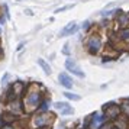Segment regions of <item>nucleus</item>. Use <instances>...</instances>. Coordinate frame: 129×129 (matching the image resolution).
I'll return each mask as SVG.
<instances>
[{"instance_id":"f257e3e1","label":"nucleus","mask_w":129,"mask_h":129,"mask_svg":"<svg viewBox=\"0 0 129 129\" xmlns=\"http://www.w3.org/2000/svg\"><path fill=\"white\" fill-rule=\"evenodd\" d=\"M45 97V87L39 83H30L26 87L22 102H23V109L26 115H34L38 112L41 102Z\"/></svg>"},{"instance_id":"f03ea898","label":"nucleus","mask_w":129,"mask_h":129,"mask_svg":"<svg viewBox=\"0 0 129 129\" xmlns=\"http://www.w3.org/2000/svg\"><path fill=\"white\" fill-rule=\"evenodd\" d=\"M84 48L91 57L100 55L105 49V44H103V38L100 36L99 32H90L87 38L84 39Z\"/></svg>"},{"instance_id":"7ed1b4c3","label":"nucleus","mask_w":129,"mask_h":129,"mask_svg":"<svg viewBox=\"0 0 129 129\" xmlns=\"http://www.w3.org/2000/svg\"><path fill=\"white\" fill-rule=\"evenodd\" d=\"M55 122V115L51 112H38L32 115L30 119V126L32 129H39V128H45V126H52Z\"/></svg>"},{"instance_id":"20e7f679","label":"nucleus","mask_w":129,"mask_h":129,"mask_svg":"<svg viewBox=\"0 0 129 129\" xmlns=\"http://www.w3.org/2000/svg\"><path fill=\"white\" fill-rule=\"evenodd\" d=\"M102 112H103V115L106 116V119L110 120V122H115L117 117L122 115L120 113V106H119V103H115V102L105 103V105L102 106Z\"/></svg>"},{"instance_id":"39448f33","label":"nucleus","mask_w":129,"mask_h":129,"mask_svg":"<svg viewBox=\"0 0 129 129\" xmlns=\"http://www.w3.org/2000/svg\"><path fill=\"white\" fill-rule=\"evenodd\" d=\"M107 122V119H106V116L103 115V112H94V113H91L90 116L86 119V122H84V126L88 129H100L102 126H103V123Z\"/></svg>"},{"instance_id":"423d86ee","label":"nucleus","mask_w":129,"mask_h":129,"mask_svg":"<svg viewBox=\"0 0 129 129\" xmlns=\"http://www.w3.org/2000/svg\"><path fill=\"white\" fill-rule=\"evenodd\" d=\"M6 110L16 115V116H20L25 113L23 109V102H22V97H13V99L7 100L6 102Z\"/></svg>"},{"instance_id":"0eeeda50","label":"nucleus","mask_w":129,"mask_h":129,"mask_svg":"<svg viewBox=\"0 0 129 129\" xmlns=\"http://www.w3.org/2000/svg\"><path fill=\"white\" fill-rule=\"evenodd\" d=\"M65 70L68 71V73H71V74H74L76 77H78V78H84L86 77L84 71L78 67V64H77L74 59H71V58L65 59Z\"/></svg>"},{"instance_id":"6e6552de","label":"nucleus","mask_w":129,"mask_h":129,"mask_svg":"<svg viewBox=\"0 0 129 129\" xmlns=\"http://www.w3.org/2000/svg\"><path fill=\"white\" fill-rule=\"evenodd\" d=\"M54 109L58 110L61 116H68V115H73L74 113V109L67 102H55L54 103Z\"/></svg>"},{"instance_id":"1a4fd4ad","label":"nucleus","mask_w":129,"mask_h":129,"mask_svg":"<svg viewBox=\"0 0 129 129\" xmlns=\"http://www.w3.org/2000/svg\"><path fill=\"white\" fill-rule=\"evenodd\" d=\"M115 25L116 28H129V12H120L115 16Z\"/></svg>"},{"instance_id":"9d476101","label":"nucleus","mask_w":129,"mask_h":129,"mask_svg":"<svg viewBox=\"0 0 129 129\" xmlns=\"http://www.w3.org/2000/svg\"><path fill=\"white\" fill-rule=\"evenodd\" d=\"M77 29H78V25H77V22L71 20V22H68V23H67L64 28L61 29V32H59V38H64V36L73 35V34H76V32H77Z\"/></svg>"},{"instance_id":"9b49d317","label":"nucleus","mask_w":129,"mask_h":129,"mask_svg":"<svg viewBox=\"0 0 129 129\" xmlns=\"http://www.w3.org/2000/svg\"><path fill=\"white\" fill-rule=\"evenodd\" d=\"M58 81H59V84H61L64 88H67V90H71L73 86H74L73 78H71L67 73H59L58 74Z\"/></svg>"},{"instance_id":"f8f14e48","label":"nucleus","mask_w":129,"mask_h":129,"mask_svg":"<svg viewBox=\"0 0 129 129\" xmlns=\"http://www.w3.org/2000/svg\"><path fill=\"white\" fill-rule=\"evenodd\" d=\"M18 120H19V116H16V115H13V113L7 110H5L0 115V122L2 123H16Z\"/></svg>"},{"instance_id":"ddd939ff","label":"nucleus","mask_w":129,"mask_h":129,"mask_svg":"<svg viewBox=\"0 0 129 129\" xmlns=\"http://www.w3.org/2000/svg\"><path fill=\"white\" fill-rule=\"evenodd\" d=\"M116 35L119 38V41L122 42L123 45L129 44V28H117Z\"/></svg>"},{"instance_id":"4468645a","label":"nucleus","mask_w":129,"mask_h":129,"mask_svg":"<svg viewBox=\"0 0 129 129\" xmlns=\"http://www.w3.org/2000/svg\"><path fill=\"white\" fill-rule=\"evenodd\" d=\"M113 125H115L117 129H129V117L120 115V116L113 122Z\"/></svg>"},{"instance_id":"2eb2a0df","label":"nucleus","mask_w":129,"mask_h":129,"mask_svg":"<svg viewBox=\"0 0 129 129\" xmlns=\"http://www.w3.org/2000/svg\"><path fill=\"white\" fill-rule=\"evenodd\" d=\"M119 106H120V113H122L123 116L129 117V97L120 100L119 102Z\"/></svg>"},{"instance_id":"dca6fc26","label":"nucleus","mask_w":129,"mask_h":129,"mask_svg":"<svg viewBox=\"0 0 129 129\" xmlns=\"http://www.w3.org/2000/svg\"><path fill=\"white\" fill-rule=\"evenodd\" d=\"M38 64H39V67L44 70V73H45L47 76H51V73H52V70H51V65L48 64L45 59H44V58H38Z\"/></svg>"},{"instance_id":"f3484780","label":"nucleus","mask_w":129,"mask_h":129,"mask_svg":"<svg viewBox=\"0 0 129 129\" xmlns=\"http://www.w3.org/2000/svg\"><path fill=\"white\" fill-rule=\"evenodd\" d=\"M49 107H51V99L45 96V97H44V100L41 102V105H39L38 112H48V110H49Z\"/></svg>"},{"instance_id":"a211bd4d","label":"nucleus","mask_w":129,"mask_h":129,"mask_svg":"<svg viewBox=\"0 0 129 129\" xmlns=\"http://www.w3.org/2000/svg\"><path fill=\"white\" fill-rule=\"evenodd\" d=\"M64 96H65V99H68L71 100V102H78V100H81V96H78V94L76 93H71V91H64Z\"/></svg>"},{"instance_id":"6ab92c4d","label":"nucleus","mask_w":129,"mask_h":129,"mask_svg":"<svg viewBox=\"0 0 129 129\" xmlns=\"http://www.w3.org/2000/svg\"><path fill=\"white\" fill-rule=\"evenodd\" d=\"M74 7V5L71 3V5H65V6L62 7H58V9H55V12L54 13H61V12H65V10H70V9H73Z\"/></svg>"},{"instance_id":"aec40b11","label":"nucleus","mask_w":129,"mask_h":129,"mask_svg":"<svg viewBox=\"0 0 129 129\" xmlns=\"http://www.w3.org/2000/svg\"><path fill=\"white\" fill-rule=\"evenodd\" d=\"M9 78H10V74L9 73H5L3 77H2V87H6L9 84Z\"/></svg>"},{"instance_id":"412c9836","label":"nucleus","mask_w":129,"mask_h":129,"mask_svg":"<svg viewBox=\"0 0 129 129\" xmlns=\"http://www.w3.org/2000/svg\"><path fill=\"white\" fill-rule=\"evenodd\" d=\"M0 129H19L16 126V123H2Z\"/></svg>"},{"instance_id":"4be33fe9","label":"nucleus","mask_w":129,"mask_h":129,"mask_svg":"<svg viewBox=\"0 0 129 129\" xmlns=\"http://www.w3.org/2000/svg\"><path fill=\"white\" fill-rule=\"evenodd\" d=\"M113 126H115V125H113V122H110V120H107V122H105V123H103V126H102L100 129H113Z\"/></svg>"},{"instance_id":"5701e85b","label":"nucleus","mask_w":129,"mask_h":129,"mask_svg":"<svg viewBox=\"0 0 129 129\" xmlns=\"http://www.w3.org/2000/svg\"><path fill=\"white\" fill-rule=\"evenodd\" d=\"M3 15L7 18V20L10 19V13H9V7H7V5H3Z\"/></svg>"},{"instance_id":"b1692460","label":"nucleus","mask_w":129,"mask_h":129,"mask_svg":"<svg viewBox=\"0 0 129 129\" xmlns=\"http://www.w3.org/2000/svg\"><path fill=\"white\" fill-rule=\"evenodd\" d=\"M90 28H91V23H90L88 20H86V22L81 25V29H83V30H88Z\"/></svg>"},{"instance_id":"393cba45","label":"nucleus","mask_w":129,"mask_h":129,"mask_svg":"<svg viewBox=\"0 0 129 129\" xmlns=\"http://www.w3.org/2000/svg\"><path fill=\"white\" fill-rule=\"evenodd\" d=\"M6 20H7V18L5 16V15H0V25H5Z\"/></svg>"},{"instance_id":"a878e982","label":"nucleus","mask_w":129,"mask_h":129,"mask_svg":"<svg viewBox=\"0 0 129 129\" xmlns=\"http://www.w3.org/2000/svg\"><path fill=\"white\" fill-rule=\"evenodd\" d=\"M62 52H64L65 55H68V44H65V45H64V49H62Z\"/></svg>"},{"instance_id":"bb28decb","label":"nucleus","mask_w":129,"mask_h":129,"mask_svg":"<svg viewBox=\"0 0 129 129\" xmlns=\"http://www.w3.org/2000/svg\"><path fill=\"white\" fill-rule=\"evenodd\" d=\"M25 13H26V15H29V16H32V15H34V12H32L30 9H26V10H25Z\"/></svg>"},{"instance_id":"cd10ccee","label":"nucleus","mask_w":129,"mask_h":129,"mask_svg":"<svg viewBox=\"0 0 129 129\" xmlns=\"http://www.w3.org/2000/svg\"><path fill=\"white\" fill-rule=\"evenodd\" d=\"M23 47H25V42H20V44L18 45V51H20V49H22Z\"/></svg>"},{"instance_id":"c85d7f7f","label":"nucleus","mask_w":129,"mask_h":129,"mask_svg":"<svg viewBox=\"0 0 129 129\" xmlns=\"http://www.w3.org/2000/svg\"><path fill=\"white\" fill-rule=\"evenodd\" d=\"M3 58V48H2V42H0V59Z\"/></svg>"},{"instance_id":"c756f323","label":"nucleus","mask_w":129,"mask_h":129,"mask_svg":"<svg viewBox=\"0 0 129 129\" xmlns=\"http://www.w3.org/2000/svg\"><path fill=\"white\" fill-rule=\"evenodd\" d=\"M39 129H51V126H45V128H39Z\"/></svg>"},{"instance_id":"7c9ffc66","label":"nucleus","mask_w":129,"mask_h":129,"mask_svg":"<svg viewBox=\"0 0 129 129\" xmlns=\"http://www.w3.org/2000/svg\"><path fill=\"white\" fill-rule=\"evenodd\" d=\"M0 36H2V25H0Z\"/></svg>"},{"instance_id":"2f4dec72","label":"nucleus","mask_w":129,"mask_h":129,"mask_svg":"<svg viewBox=\"0 0 129 129\" xmlns=\"http://www.w3.org/2000/svg\"><path fill=\"white\" fill-rule=\"evenodd\" d=\"M57 129H65V128H57Z\"/></svg>"},{"instance_id":"473e14b6","label":"nucleus","mask_w":129,"mask_h":129,"mask_svg":"<svg viewBox=\"0 0 129 129\" xmlns=\"http://www.w3.org/2000/svg\"><path fill=\"white\" fill-rule=\"evenodd\" d=\"M113 129H117V128H116V126H113Z\"/></svg>"}]
</instances>
